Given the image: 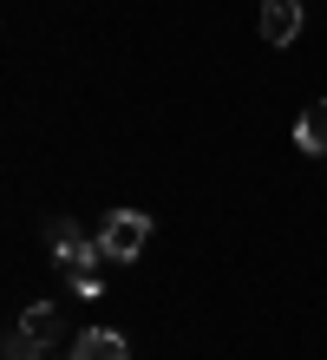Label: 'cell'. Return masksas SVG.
<instances>
[{
    "mask_svg": "<svg viewBox=\"0 0 327 360\" xmlns=\"http://www.w3.org/2000/svg\"><path fill=\"white\" fill-rule=\"evenodd\" d=\"M295 144H301V158H327V98L295 118Z\"/></svg>",
    "mask_w": 327,
    "mask_h": 360,
    "instance_id": "cell-6",
    "label": "cell"
},
{
    "mask_svg": "<svg viewBox=\"0 0 327 360\" xmlns=\"http://www.w3.org/2000/svg\"><path fill=\"white\" fill-rule=\"evenodd\" d=\"M262 39H269V46L301 39V0H262Z\"/></svg>",
    "mask_w": 327,
    "mask_h": 360,
    "instance_id": "cell-3",
    "label": "cell"
},
{
    "mask_svg": "<svg viewBox=\"0 0 327 360\" xmlns=\"http://www.w3.org/2000/svg\"><path fill=\"white\" fill-rule=\"evenodd\" d=\"M72 360H131V347H124V334H112V328H85L72 341Z\"/></svg>",
    "mask_w": 327,
    "mask_h": 360,
    "instance_id": "cell-5",
    "label": "cell"
},
{
    "mask_svg": "<svg viewBox=\"0 0 327 360\" xmlns=\"http://www.w3.org/2000/svg\"><path fill=\"white\" fill-rule=\"evenodd\" d=\"M53 262L65 275H92V262H105V249H98V236H85L79 223H53Z\"/></svg>",
    "mask_w": 327,
    "mask_h": 360,
    "instance_id": "cell-2",
    "label": "cell"
},
{
    "mask_svg": "<svg viewBox=\"0 0 327 360\" xmlns=\"http://www.w3.org/2000/svg\"><path fill=\"white\" fill-rule=\"evenodd\" d=\"M13 334H20V341H33L39 354H46V347L59 341V308H53V302H33L27 314H20V328H13Z\"/></svg>",
    "mask_w": 327,
    "mask_h": 360,
    "instance_id": "cell-4",
    "label": "cell"
},
{
    "mask_svg": "<svg viewBox=\"0 0 327 360\" xmlns=\"http://www.w3.org/2000/svg\"><path fill=\"white\" fill-rule=\"evenodd\" d=\"M144 243H150V217H144V210H112V217L98 223V249H105V262H131V256H144Z\"/></svg>",
    "mask_w": 327,
    "mask_h": 360,
    "instance_id": "cell-1",
    "label": "cell"
},
{
    "mask_svg": "<svg viewBox=\"0 0 327 360\" xmlns=\"http://www.w3.org/2000/svg\"><path fill=\"white\" fill-rule=\"evenodd\" d=\"M72 288L85 295V302H98V295H105V282H98V275H72Z\"/></svg>",
    "mask_w": 327,
    "mask_h": 360,
    "instance_id": "cell-7",
    "label": "cell"
},
{
    "mask_svg": "<svg viewBox=\"0 0 327 360\" xmlns=\"http://www.w3.org/2000/svg\"><path fill=\"white\" fill-rule=\"evenodd\" d=\"M33 360H53V354H33Z\"/></svg>",
    "mask_w": 327,
    "mask_h": 360,
    "instance_id": "cell-8",
    "label": "cell"
}]
</instances>
